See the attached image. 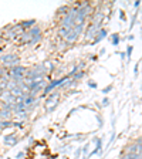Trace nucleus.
Instances as JSON below:
<instances>
[{
    "label": "nucleus",
    "instance_id": "1",
    "mask_svg": "<svg viewBox=\"0 0 142 159\" xmlns=\"http://www.w3.org/2000/svg\"><path fill=\"white\" fill-rule=\"evenodd\" d=\"M0 63H3L4 66H16L19 64V57L16 54H6V56L0 57Z\"/></svg>",
    "mask_w": 142,
    "mask_h": 159
},
{
    "label": "nucleus",
    "instance_id": "2",
    "mask_svg": "<svg viewBox=\"0 0 142 159\" xmlns=\"http://www.w3.org/2000/svg\"><path fill=\"white\" fill-rule=\"evenodd\" d=\"M58 98H60V94L58 93H54L53 95L47 99V101H46V109H47V111L54 109V107H56L57 102H58Z\"/></svg>",
    "mask_w": 142,
    "mask_h": 159
},
{
    "label": "nucleus",
    "instance_id": "3",
    "mask_svg": "<svg viewBox=\"0 0 142 159\" xmlns=\"http://www.w3.org/2000/svg\"><path fill=\"white\" fill-rule=\"evenodd\" d=\"M67 78H68V75H67V77H64V78L56 80V81H53V83H50L48 85H47L46 88H44V93H43V95H47V94H48V93H50V91H51V89H53V88H56L57 85H61V84H63Z\"/></svg>",
    "mask_w": 142,
    "mask_h": 159
},
{
    "label": "nucleus",
    "instance_id": "4",
    "mask_svg": "<svg viewBox=\"0 0 142 159\" xmlns=\"http://www.w3.org/2000/svg\"><path fill=\"white\" fill-rule=\"evenodd\" d=\"M99 30H101V27H99V24H91V26L87 29L85 31V39H93L94 36H97V33H98Z\"/></svg>",
    "mask_w": 142,
    "mask_h": 159
},
{
    "label": "nucleus",
    "instance_id": "5",
    "mask_svg": "<svg viewBox=\"0 0 142 159\" xmlns=\"http://www.w3.org/2000/svg\"><path fill=\"white\" fill-rule=\"evenodd\" d=\"M17 142H19L17 135H7V136H4V143H6L7 146H14Z\"/></svg>",
    "mask_w": 142,
    "mask_h": 159
},
{
    "label": "nucleus",
    "instance_id": "6",
    "mask_svg": "<svg viewBox=\"0 0 142 159\" xmlns=\"http://www.w3.org/2000/svg\"><path fill=\"white\" fill-rule=\"evenodd\" d=\"M78 36H80V34H77L76 31H74V29H71V30L68 31V34H67L64 39H66V41H67L68 44H73L74 41L77 40V37H78Z\"/></svg>",
    "mask_w": 142,
    "mask_h": 159
},
{
    "label": "nucleus",
    "instance_id": "7",
    "mask_svg": "<svg viewBox=\"0 0 142 159\" xmlns=\"http://www.w3.org/2000/svg\"><path fill=\"white\" fill-rule=\"evenodd\" d=\"M119 159H142V155H132V153H125L119 156Z\"/></svg>",
    "mask_w": 142,
    "mask_h": 159
},
{
    "label": "nucleus",
    "instance_id": "8",
    "mask_svg": "<svg viewBox=\"0 0 142 159\" xmlns=\"http://www.w3.org/2000/svg\"><path fill=\"white\" fill-rule=\"evenodd\" d=\"M105 36H107V30L105 29H101L98 31V37H95V39H94L93 43H98V41H101V40H103Z\"/></svg>",
    "mask_w": 142,
    "mask_h": 159
},
{
    "label": "nucleus",
    "instance_id": "9",
    "mask_svg": "<svg viewBox=\"0 0 142 159\" xmlns=\"http://www.w3.org/2000/svg\"><path fill=\"white\" fill-rule=\"evenodd\" d=\"M10 115H11V111H7V109H2L0 111V118L3 119V121H9V118H10Z\"/></svg>",
    "mask_w": 142,
    "mask_h": 159
},
{
    "label": "nucleus",
    "instance_id": "10",
    "mask_svg": "<svg viewBox=\"0 0 142 159\" xmlns=\"http://www.w3.org/2000/svg\"><path fill=\"white\" fill-rule=\"evenodd\" d=\"M10 126H14V122L11 121H0V129H4V128H10Z\"/></svg>",
    "mask_w": 142,
    "mask_h": 159
},
{
    "label": "nucleus",
    "instance_id": "11",
    "mask_svg": "<svg viewBox=\"0 0 142 159\" xmlns=\"http://www.w3.org/2000/svg\"><path fill=\"white\" fill-rule=\"evenodd\" d=\"M41 67H43L44 71H51L54 66H53V63H51V61H44V63L41 64Z\"/></svg>",
    "mask_w": 142,
    "mask_h": 159
},
{
    "label": "nucleus",
    "instance_id": "12",
    "mask_svg": "<svg viewBox=\"0 0 142 159\" xmlns=\"http://www.w3.org/2000/svg\"><path fill=\"white\" fill-rule=\"evenodd\" d=\"M33 101H34V98L31 95L30 97H26V98H23V104H24V107H26V109L29 108L31 104H33Z\"/></svg>",
    "mask_w": 142,
    "mask_h": 159
},
{
    "label": "nucleus",
    "instance_id": "13",
    "mask_svg": "<svg viewBox=\"0 0 142 159\" xmlns=\"http://www.w3.org/2000/svg\"><path fill=\"white\" fill-rule=\"evenodd\" d=\"M34 23H36V20H30V21H23L20 26H21V29H31Z\"/></svg>",
    "mask_w": 142,
    "mask_h": 159
},
{
    "label": "nucleus",
    "instance_id": "14",
    "mask_svg": "<svg viewBox=\"0 0 142 159\" xmlns=\"http://www.w3.org/2000/svg\"><path fill=\"white\" fill-rule=\"evenodd\" d=\"M26 114H27V111H16V115L19 116L20 119H24V118H26Z\"/></svg>",
    "mask_w": 142,
    "mask_h": 159
},
{
    "label": "nucleus",
    "instance_id": "15",
    "mask_svg": "<svg viewBox=\"0 0 142 159\" xmlns=\"http://www.w3.org/2000/svg\"><path fill=\"white\" fill-rule=\"evenodd\" d=\"M118 43H119V36L118 34H112V44L114 46H117Z\"/></svg>",
    "mask_w": 142,
    "mask_h": 159
},
{
    "label": "nucleus",
    "instance_id": "16",
    "mask_svg": "<svg viewBox=\"0 0 142 159\" xmlns=\"http://www.w3.org/2000/svg\"><path fill=\"white\" fill-rule=\"evenodd\" d=\"M81 151H83V153H84V159H85V155H88V143H87V145L84 146V148L81 149Z\"/></svg>",
    "mask_w": 142,
    "mask_h": 159
},
{
    "label": "nucleus",
    "instance_id": "17",
    "mask_svg": "<svg viewBox=\"0 0 142 159\" xmlns=\"http://www.w3.org/2000/svg\"><path fill=\"white\" fill-rule=\"evenodd\" d=\"M83 75H84V71H81V73H77L76 75H74V78H73V80H74V81H76V80H80Z\"/></svg>",
    "mask_w": 142,
    "mask_h": 159
},
{
    "label": "nucleus",
    "instance_id": "18",
    "mask_svg": "<svg viewBox=\"0 0 142 159\" xmlns=\"http://www.w3.org/2000/svg\"><path fill=\"white\" fill-rule=\"evenodd\" d=\"M131 54H132V46H129V47H128V50H126V56L131 57Z\"/></svg>",
    "mask_w": 142,
    "mask_h": 159
},
{
    "label": "nucleus",
    "instance_id": "19",
    "mask_svg": "<svg viewBox=\"0 0 142 159\" xmlns=\"http://www.w3.org/2000/svg\"><path fill=\"white\" fill-rule=\"evenodd\" d=\"M111 88H112V87L109 85V87H108V88H105V89H104L103 93H104V94H107V93H109V91H111Z\"/></svg>",
    "mask_w": 142,
    "mask_h": 159
},
{
    "label": "nucleus",
    "instance_id": "20",
    "mask_svg": "<svg viewBox=\"0 0 142 159\" xmlns=\"http://www.w3.org/2000/svg\"><path fill=\"white\" fill-rule=\"evenodd\" d=\"M80 153H81V149H77V152H76V158H78Z\"/></svg>",
    "mask_w": 142,
    "mask_h": 159
},
{
    "label": "nucleus",
    "instance_id": "21",
    "mask_svg": "<svg viewBox=\"0 0 142 159\" xmlns=\"http://www.w3.org/2000/svg\"><path fill=\"white\" fill-rule=\"evenodd\" d=\"M103 105H104V107H105V105H108V99H107V98L103 101Z\"/></svg>",
    "mask_w": 142,
    "mask_h": 159
},
{
    "label": "nucleus",
    "instance_id": "22",
    "mask_svg": "<svg viewBox=\"0 0 142 159\" xmlns=\"http://www.w3.org/2000/svg\"><path fill=\"white\" fill-rule=\"evenodd\" d=\"M2 91H3V89H2V88H0V97H2Z\"/></svg>",
    "mask_w": 142,
    "mask_h": 159
}]
</instances>
